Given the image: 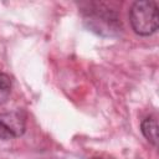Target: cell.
<instances>
[{"label":"cell","instance_id":"cell-3","mask_svg":"<svg viewBox=\"0 0 159 159\" xmlns=\"http://www.w3.org/2000/svg\"><path fill=\"white\" fill-rule=\"evenodd\" d=\"M25 130V117L21 112L0 114V139L9 140L20 137Z\"/></svg>","mask_w":159,"mask_h":159},{"label":"cell","instance_id":"cell-4","mask_svg":"<svg viewBox=\"0 0 159 159\" xmlns=\"http://www.w3.org/2000/svg\"><path fill=\"white\" fill-rule=\"evenodd\" d=\"M140 129H142L143 135L148 139V142L152 143L154 147H157V143H158V122H157V118L154 116L147 117L142 122Z\"/></svg>","mask_w":159,"mask_h":159},{"label":"cell","instance_id":"cell-1","mask_svg":"<svg viewBox=\"0 0 159 159\" xmlns=\"http://www.w3.org/2000/svg\"><path fill=\"white\" fill-rule=\"evenodd\" d=\"M84 22L88 27L103 36H113L120 31V19L114 10H108L101 4H94L84 10Z\"/></svg>","mask_w":159,"mask_h":159},{"label":"cell","instance_id":"cell-5","mask_svg":"<svg viewBox=\"0 0 159 159\" xmlns=\"http://www.w3.org/2000/svg\"><path fill=\"white\" fill-rule=\"evenodd\" d=\"M11 93V81L7 75L0 72V104L5 103Z\"/></svg>","mask_w":159,"mask_h":159},{"label":"cell","instance_id":"cell-2","mask_svg":"<svg viewBox=\"0 0 159 159\" xmlns=\"http://www.w3.org/2000/svg\"><path fill=\"white\" fill-rule=\"evenodd\" d=\"M129 21L135 34L149 36L158 30V4L155 1H137L129 11Z\"/></svg>","mask_w":159,"mask_h":159},{"label":"cell","instance_id":"cell-6","mask_svg":"<svg viewBox=\"0 0 159 159\" xmlns=\"http://www.w3.org/2000/svg\"><path fill=\"white\" fill-rule=\"evenodd\" d=\"M92 159H101V158H92Z\"/></svg>","mask_w":159,"mask_h":159}]
</instances>
